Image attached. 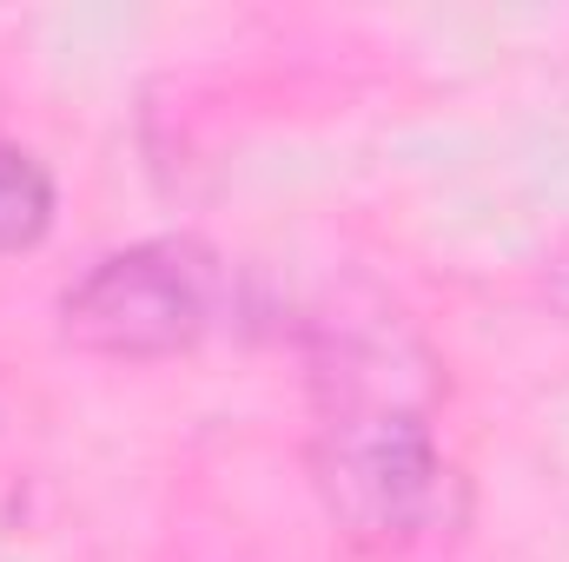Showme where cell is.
I'll use <instances>...</instances> for the list:
<instances>
[{
  "label": "cell",
  "mask_w": 569,
  "mask_h": 562,
  "mask_svg": "<svg viewBox=\"0 0 569 562\" xmlns=\"http://www.w3.org/2000/svg\"><path fill=\"white\" fill-rule=\"evenodd\" d=\"M437 364L391 318H331L318 344L311 476L331 523L365 550H411L463 516V476L437 430Z\"/></svg>",
  "instance_id": "6da1fadb"
},
{
  "label": "cell",
  "mask_w": 569,
  "mask_h": 562,
  "mask_svg": "<svg viewBox=\"0 0 569 562\" xmlns=\"http://www.w3.org/2000/svg\"><path fill=\"white\" fill-rule=\"evenodd\" d=\"M226 298V272L192 239H146L127 252H107L93 272L67 284L60 298V338L93 358H179L192 351Z\"/></svg>",
  "instance_id": "7a4b0ae2"
},
{
  "label": "cell",
  "mask_w": 569,
  "mask_h": 562,
  "mask_svg": "<svg viewBox=\"0 0 569 562\" xmlns=\"http://www.w3.org/2000/svg\"><path fill=\"white\" fill-rule=\"evenodd\" d=\"M53 225V179L27 145L0 140V252L40 245Z\"/></svg>",
  "instance_id": "3957f363"
}]
</instances>
